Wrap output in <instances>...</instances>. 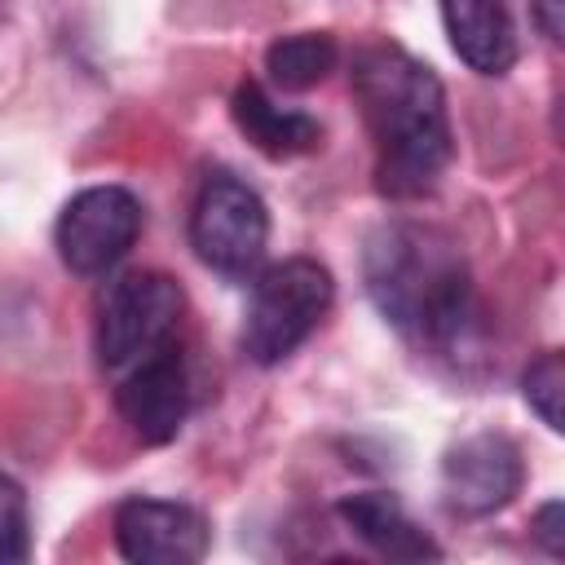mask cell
Returning <instances> with one entry per match:
<instances>
[{
	"label": "cell",
	"instance_id": "ba28073f",
	"mask_svg": "<svg viewBox=\"0 0 565 565\" xmlns=\"http://www.w3.org/2000/svg\"><path fill=\"white\" fill-rule=\"evenodd\" d=\"M207 521L190 503L124 499L115 508V547L132 565H194L207 552Z\"/></svg>",
	"mask_w": 565,
	"mask_h": 565
},
{
	"label": "cell",
	"instance_id": "6da1fadb",
	"mask_svg": "<svg viewBox=\"0 0 565 565\" xmlns=\"http://www.w3.org/2000/svg\"><path fill=\"white\" fill-rule=\"evenodd\" d=\"M349 79L375 146V185L388 199L428 194L450 163L446 93L433 66L402 44L371 40L353 53Z\"/></svg>",
	"mask_w": 565,
	"mask_h": 565
},
{
	"label": "cell",
	"instance_id": "5b68a950",
	"mask_svg": "<svg viewBox=\"0 0 565 565\" xmlns=\"http://www.w3.org/2000/svg\"><path fill=\"white\" fill-rule=\"evenodd\" d=\"M269 243V212L265 199L238 181L234 172H207L194 207H190V247L194 256L230 278H247Z\"/></svg>",
	"mask_w": 565,
	"mask_h": 565
},
{
	"label": "cell",
	"instance_id": "4fadbf2b",
	"mask_svg": "<svg viewBox=\"0 0 565 565\" xmlns=\"http://www.w3.org/2000/svg\"><path fill=\"white\" fill-rule=\"evenodd\" d=\"M335 62H340V44L327 31H296L265 49L269 84L287 88V93H305V88L322 84L335 71Z\"/></svg>",
	"mask_w": 565,
	"mask_h": 565
},
{
	"label": "cell",
	"instance_id": "5bb4252c",
	"mask_svg": "<svg viewBox=\"0 0 565 565\" xmlns=\"http://www.w3.org/2000/svg\"><path fill=\"white\" fill-rule=\"evenodd\" d=\"M521 393H525L530 411H534L552 433L565 428V411H561V402H565V362H561L556 349H547V353H539V358L530 362V371L521 375Z\"/></svg>",
	"mask_w": 565,
	"mask_h": 565
},
{
	"label": "cell",
	"instance_id": "277c9868",
	"mask_svg": "<svg viewBox=\"0 0 565 565\" xmlns=\"http://www.w3.org/2000/svg\"><path fill=\"white\" fill-rule=\"evenodd\" d=\"M181 309H185V296H181L177 278H168L159 269H137V274L115 278L97 305V358H102V366L110 375H124L141 358L172 344Z\"/></svg>",
	"mask_w": 565,
	"mask_h": 565
},
{
	"label": "cell",
	"instance_id": "7c38bea8",
	"mask_svg": "<svg viewBox=\"0 0 565 565\" xmlns=\"http://www.w3.org/2000/svg\"><path fill=\"white\" fill-rule=\"evenodd\" d=\"M340 521L380 556L388 561H433L441 556V547L411 521V512L384 494V490H362V494H344L335 503Z\"/></svg>",
	"mask_w": 565,
	"mask_h": 565
},
{
	"label": "cell",
	"instance_id": "2e32d148",
	"mask_svg": "<svg viewBox=\"0 0 565 565\" xmlns=\"http://www.w3.org/2000/svg\"><path fill=\"white\" fill-rule=\"evenodd\" d=\"M534 539L543 543L547 556H561L565 552V508H561V499H552V503H543L534 512Z\"/></svg>",
	"mask_w": 565,
	"mask_h": 565
},
{
	"label": "cell",
	"instance_id": "3957f363",
	"mask_svg": "<svg viewBox=\"0 0 565 565\" xmlns=\"http://www.w3.org/2000/svg\"><path fill=\"white\" fill-rule=\"evenodd\" d=\"M335 300V282L331 269L318 265L313 256H291L269 265L247 300V318H243V353L256 366H278L282 358H291L313 327L327 318Z\"/></svg>",
	"mask_w": 565,
	"mask_h": 565
},
{
	"label": "cell",
	"instance_id": "9a60e30c",
	"mask_svg": "<svg viewBox=\"0 0 565 565\" xmlns=\"http://www.w3.org/2000/svg\"><path fill=\"white\" fill-rule=\"evenodd\" d=\"M31 556V512L26 494L13 477L0 472V565L26 561Z\"/></svg>",
	"mask_w": 565,
	"mask_h": 565
},
{
	"label": "cell",
	"instance_id": "52a82bcc",
	"mask_svg": "<svg viewBox=\"0 0 565 565\" xmlns=\"http://www.w3.org/2000/svg\"><path fill=\"white\" fill-rule=\"evenodd\" d=\"M521 490V450L503 433H472L441 459V494L459 516H490Z\"/></svg>",
	"mask_w": 565,
	"mask_h": 565
},
{
	"label": "cell",
	"instance_id": "30bf717a",
	"mask_svg": "<svg viewBox=\"0 0 565 565\" xmlns=\"http://www.w3.org/2000/svg\"><path fill=\"white\" fill-rule=\"evenodd\" d=\"M441 18L450 49L477 75H503L516 62L512 0H441Z\"/></svg>",
	"mask_w": 565,
	"mask_h": 565
},
{
	"label": "cell",
	"instance_id": "8fae6325",
	"mask_svg": "<svg viewBox=\"0 0 565 565\" xmlns=\"http://www.w3.org/2000/svg\"><path fill=\"white\" fill-rule=\"evenodd\" d=\"M230 115L238 124V132L269 159H296L322 146V124L305 110L278 106L256 79H243L230 97Z\"/></svg>",
	"mask_w": 565,
	"mask_h": 565
},
{
	"label": "cell",
	"instance_id": "8992f818",
	"mask_svg": "<svg viewBox=\"0 0 565 565\" xmlns=\"http://www.w3.org/2000/svg\"><path fill=\"white\" fill-rule=\"evenodd\" d=\"M141 234V203L124 185H88L57 216V256L71 274L97 278L115 269Z\"/></svg>",
	"mask_w": 565,
	"mask_h": 565
},
{
	"label": "cell",
	"instance_id": "e0dca14e",
	"mask_svg": "<svg viewBox=\"0 0 565 565\" xmlns=\"http://www.w3.org/2000/svg\"><path fill=\"white\" fill-rule=\"evenodd\" d=\"M530 9H534V22L543 26V35L561 40V31H565V0H530Z\"/></svg>",
	"mask_w": 565,
	"mask_h": 565
},
{
	"label": "cell",
	"instance_id": "7a4b0ae2",
	"mask_svg": "<svg viewBox=\"0 0 565 565\" xmlns=\"http://www.w3.org/2000/svg\"><path fill=\"white\" fill-rule=\"evenodd\" d=\"M366 296L402 335L437 349L468 353L477 335V296L468 265L450 234L419 221H388L362 252Z\"/></svg>",
	"mask_w": 565,
	"mask_h": 565
},
{
	"label": "cell",
	"instance_id": "9c48e42d",
	"mask_svg": "<svg viewBox=\"0 0 565 565\" xmlns=\"http://www.w3.org/2000/svg\"><path fill=\"white\" fill-rule=\"evenodd\" d=\"M115 380H119L115 388L119 415L146 446H163L181 433L185 411H190V375H185L177 344H163L159 353L141 358Z\"/></svg>",
	"mask_w": 565,
	"mask_h": 565
}]
</instances>
